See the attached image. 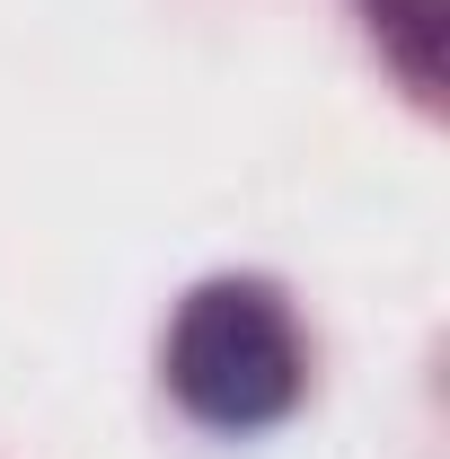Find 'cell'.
<instances>
[{"label": "cell", "mask_w": 450, "mask_h": 459, "mask_svg": "<svg viewBox=\"0 0 450 459\" xmlns=\"http://www.w3.org/2000/svg\"><path fill=\"white\" fill-rule=\"evenodd\" d=\"M309 389V353L274 283L212 274L177 300L169 327V398L212 433H265Z\"/></svg>", "instance_id": "6da1fadb"}, {"label": "cell", "mask_w": 450, "mask_h": 459, "mask_svg": "<svg viewBox=\"0 0 450 459\" xmlns=\"http://www.w3.org/2000/svg\"><path fill=\"white\" fill-rule=\"evenodd\" d=\"M371 27L415 98H442V0H371Z\"/></svg>", "instance_id": "7a4b0ae2"}]
</instances>
